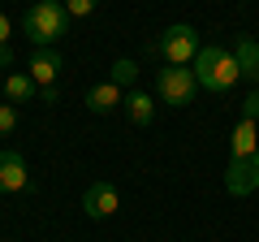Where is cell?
<instances>
[{
    "mask_svg": "<svg viewBox=\"0 0 259 242\" xmlns=\"http://www.w3.org/2000/svg\"><path fill=\"white\" fill-rule=\"evenodd\" d=\"M134 78H139V61H130V56H121L117 65H112V78H108V83H117L121 91H125V87L134 83Z\"/></svg>",
    "mask_w": 259,
    "mask_h": 242,
    "instance_id": "obj_14",
    "label": "cell"
},
{
    "mask_svg": "<svg viewBox=\"0 0 259 242\" xmlns=\"http://www.w3.org/2000/svg\"><path fill=\"white\" fill-rule=\"evenodd\" d=\"M9 65H13V48L5 44V48H0V69H9Z\"/></svg>",
    "mask_w": 259,
    "mask_h": 242,
    "instance_id": "obj_18",
    "label": "cell"
},
{
    "mask_svg": "<svg viewBox=\"0 0 259 242\" xmlns=\"http://www.w3.org/2000/svg\"><path fill=\"white\" fill-rule=\"evenodd\" d=\"M190 69L199 78V87H207V91H229L242 78L238 61H233V48H221V44H203V52L194 56Z\"/></svg>",
    "mask_w": 259,
    "mask_h": 242,
    "instance_id": "obj_1",
    "label": "cell"
},
{
    "mask_svg": "<svg viewBox=\"0 0 259 242\" xmlns=\"http://www.w3.org/2000/svg\"><path fill=\"white\" fill-rule=\"evenodd\" d=\"M156 91H160V100H164V104L186 108V104L194 100V91H199V78H194V69H177V65H168V69H160Z\"/></svg>",
    "mask_w": 259,
    "mask_h": 242,
    "instance_id": "obj_4",
    "label": "cell"
},
{
    "mask_svg": "<svg viewBox=\"0 0 259 242\" xmlns=\"http://www.w3.org/2000/svg\"><path fill=\"white\" fill-rule=\"evenodd\" d=\"M65 13H69V18H91V13H95V0H69Z\"/></svg>",
    "mask_w": 259,
    "mask_h": 242,
    "instance_id": "obj_15",
    "label": "cell"
},
{
    "mask_svg": "<svg viewBox=\"0 0 259 242\" xmlns=\"http://www.w3.org/2000/svg\"><path fill=\"white\" fill-rule=\"evenodd\" d=\"M233 61H238L242 78H250V83L259 78V44H255L250 35H242L238 44H233Z\"/></svg>",
    "mask_w": 259,
    "mask_h": 242,
    "instance_id": "obj_11",
    "label": "cell"
},
{
    "mask_svg": "<svg viewBox=\"0 0 259 242\" xmlns=\"http://www.w3.org/2000/svg\"><path fill=\"white\" fill-rule=\"evenodd\" d=\"M147 52L164 56L168 65H177V69H190V65H194V56L203 52V44H199V30H194V26H186V22H177V26H168L164 35H160L156 44L147 48Z\"/></svg>",
    "mask_w": 259,
    "mask_h": 242,
    "instance_id": "obj_3",
    "label": "cell"
},
{
    "mask_svg": "<svg viewBox=\"0 0 259 242\" xmlns=\"http://www.w3.org/2000/svg\"><path fill=\"white\" fill-rule=\"evenodd\" d=\"M26 182H30V173H26L22 151H0V195H18Z\"/></svg>",
    "mask_w": 259,
    "mask_h": 242,
    "instance_id": "obj_7",
    "label": "cell"
},
{
    "mask_svg": "<svg viewBox=\"0 0 259 242\" xmlns=\"http://www.w3.org/2000/svg\"><path fill=\"white\" fill-rule=\"evenodd\" d=\"M22 30H26V39L35 48H52L56 39H65V30H69V13H65V5H56V0H39V5L26 9Z\"/></svg>",
    "mask_w": 259,
    "mask_h": 242,
    "instance_id": "obj_2",
    "label": "cell"
},
{
    "mask_svg": "<svg viewBox=\"0 0 259 242\" xmlns=\"http://www.w3.org/2000/svg\"><path fill=\"white\" fill-rule=\"evenodd\" d=\"M125 117L134 121V126H151V121H156V100H151L147 91H130L125 95Z\"/></svg>",
    "mask_w": 259,
    "mask_h": 242,
    "instance_id": "obj_12",
    "label": "cell"
},
{
    "mask_svg": "<svg viewBox=\"0 0 259 242\" xmlns=\"http://www.w3.org/2000/svg\"><path fill=\"white\" fill-rule=\"evenodd\" d=\"M225 190L238 199L255 195L259 190V156H246V160H229V169H225Z\"/></svg>",
    "mask_w": 259,
    "mask_h": 242,
    "instance_id": "obj_5",
    "label": "cell"
},
{
    "mask_svg": "<svg viewBox=\"0 0 259 242\" xmlns=\"http://www.w3.org/2000/svg\"><path fill=\"white\" fill-rule=\"evenodd\" d=\"M39 100H44V104H56V87H39Z\"/></svg>",
    "mask_w": 259,
    "mask_h": 242,
    "instance_id": "obj_19",
    "label": "cell"
},
{
    "mask_svg": "<svg viewBox=\"0 0 259 242\" xmlns=\"http://www.w3.org/2000/svg\"><path fill=\"white\" fill-rule=\"evenodd\" d=\"M82 208H87L91 221H108V216L121 208V195H117L112 182H91V186L82 190Z\"/></svg>",
    "mask_w": 259,
    "mask_h": 242,
    "instance_id": "obj_6",
    "label": "cell"
},
{
    "mask_svg": "<svg viewBox=\"0 0 259 242\" xmlns=\"http://www.w3.org/2000/svg\"><path fill=\"white\" fill-rule=\"evenodd\" d=\"M5 95H9L13 104H26V100H35V95H39V87H35V78H30V74H9V78H5Z\"/></svg>",
    "mask_w": 259,
    "mask_h": 242,
    "instance_id": "obj_13",
    "label": "cell"
},
{
    "mask_svg": "<svg viewBox=\"0 0 259 242\" xmlns=\"http://www.w3.org/2000/svg\"><path fill=\"white\" fill-rule=\"evenodd\" d=\"M9 44V18H5V13H0V48Z\"/></svg>",
    "mask_w": 259,
    "mask_h": 242,
    "instance_id": "obj_20",
    "label": "cell"
},
{
    "mask_svg": "<svg viewBox=\"0 0 259 242\" xmlns=\"http://www.w3.org/2000/svg\"><path fill=\"white\" fill-rule=\"evenodd\" d=\"M242 121H259V91H250L242 100Z\"/></svg>",
    "mask_w": 259,
    "mask_h": 242,
    "instance_id": "obj_17",
    "label": "cell"
},
{
    "mask_svg": "<svg viewBox=\"0 0 259 242\" xmlns=\"http://www.w3.org/2000/svg\"><path fill=\"white\" fill-rule=\"evenodd\" d=\"M87 108L95 112V117H108L112 108H125V91H121L117 83H100L87 91Z\"/></svg>",
    "mask_w": 259,
    "mask_h": 242,
    "instance_id": "obj_8",
    "label": "cell"
},
{
    "mask_svg": "<svg viewBox=\"0 0 259 242\" xmlns=\"http://www.w3.org/2000/svg\"><path fill=\"white\" fill-rule=\"evenodd\" d=\"M56 74H61V52L56 48H39L30 56V78H35V87H56Z\"/></svg>",
    "mask_w": 259,
    "mask_h": 242,
    "instance_id": "obj_9",
    "label": "cell"
},
{
    "mask_svg": "<svg viewBox=\"0 0 259 242\" xmlns=\"http://www.w3.org/2000/svg\"><path fill=\"white\" fill-rule=\"evenodd\" d=\"M13 126H18V108L13 104H0V134H9Z\"/></svg>",
    "mask_w": 259,
    "mask_h": 242,
    "instance_id": "obj_16",
    "label": "cell"
},
{
    "mask_svg": "<svg viewBox=\"0 0 259 242\" xmlns=\"http://www.w3.org/2000/svg\"><path fill=\"white\" fill-rule=\"evenodd\" d=\"M229 147H233V160H246V156H259V130L255 121H238L229 134Z\"/></svg>",
    "mask_w": 259,
    "mask_h": 242,
    "instance_id": "obj_10",
    "label": "cell"
}]
</instances>
